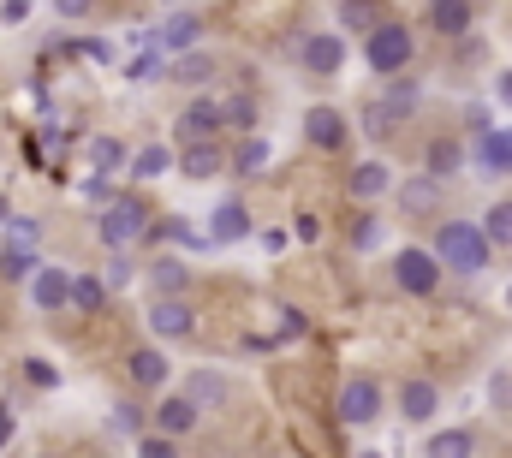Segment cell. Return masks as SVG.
Returning a JSON list of instances; mask_svg holds the SVG:
<instances>
[{
  "mask_svg": "<svg viewBox=\"0 0 512 458\" xmlns=\"http://www.w3.org/2000/svg\"><path fill=\"white\" fill-rule=\"evenodd\" d=\"M489 256H495V244L483 238L477 221H447V227L435 232V262H441V274L471 280V274H483V268H489Z\"/></svg>",
  "mask_w": 512,
  "mask_h": 458,
  "instance_id": "obj_1",
  "label": "cell"
},
{
  "mask_svg": "<svg viewBox=\"0 0 512 458\" xmlns=\"http://www.w3.org/2000/svg\"><path fill=\"white\" fill-rule=\"evenodd\" d=\"M143 232H149V209H143V197H131V191H120V197L96 215V238H102L114 256H126Z\"/></svg>",
  "mask_w": 512,
  "mask_h": 458,
  "instance_id": "obj_2",
  "label": "cell"
},
{
  "mask_svg": "<svg viewBox=\"0 0 512 458\" xmlns=\"http://www.w3.org/2000/svg\"><path fill=\"white\" fill-rule=\"evenodd\" d=\"M411 54H417V36L405 30V24H376L370 36H364V60H370V72L376 78H405V66H411Z\"/></svg>",
  "mask_w": 512,
  "mask_h": 458,
  "instance_id": "obj_3",
  "label": "cell"
},
{
  "mask_svg": "<svg viewBox=\"0 0 512 458\" xmlns=\"http://www.w3.org/2000/svg\"><path fill=\"white\" fill-rule=\"evenodd\" d=\"M382 381L376 375H346V387H340V423L346 429H370V423H382Z\"/></svg>",
  "mask_w": 512,
  "mask_h": 458,
  "instance_id": "obj_4",
  "label": "cell"
},
{
  "mask_svg": "<svg viewBox=\"0 0 512 458\" xmlns=\"http://www.w3.org/2000/svg\"><path fill=\"white\" fill-rule=\"evenodd\" d=\"M197 36H203V12H167L137 48H143V54H173V60H179V54L197 48Z\"/></svg>",
  "mask_w": 512,
  "mask_h": 458,
  "instance_id": "obj_5",
  "label": "cell"
},
{
  "mask_svg": "<svg viewBox=\"0 0 512 458\" xmlns=\"http://www.w3.org/2000/svg\"><path fill=\"white\" fill-rule=\"evenodd\" d=\"M393 280H399V292H411V298H429V292L441 286V262H435V250H423V244H405V250H393Z\"/></svg>",
  "mask_w": 512,
  "mask_h": 458,
  "instance_id": "obj_6",
  "label": "cell"
},
{
  "mask_svg": "<svg viewBox=\"0 0 512 458\" xmlns=\"http://www.w3.org/2000/svg\"><path fill=\"white\" fill-rule=\"evenodd\" d=\"M298 66L316 72V78H334V72L346 66V36H340V30H310V36H298Z\"/></svg>",
  "mask_w": 512,
  "mask_h": 458,
  "instance_id": "obj_7",
  "label": "cell"
},
{
  "mask_svg": "<svg viewBox=\"0 0 512 458\" xmlns=\"http://www.w3.org/2000/svg\"><path fill=\"white\" fill-rule=\"evenodd\" d=\"M173 131H179V149L185 143H215L227 125H221V102L215 96H191L185 108H179V119H173Z\"/></svg>",
  "mask_w": 512,
  "mask_h": 458,
  "instance_id": "obj_8",
  "label": "cell"
},
{
  "mask_svg": "<svg viewBox=\"0 0 512 458\" xmlns=\"http://www.w3.org/2000/svg\"><path fill=\"white\" fill-rule=\"evenodd\" d=\"M304 143L334 155V149H346V143H352V125H346V114H340V108L316 102V108H304Z\"/></svg>",
  "mask_w": 512,
  "mask_h": 458,
  "instance_id": "obj_9",
  "label": "cell"
},
{
  "mask_svg": "<svg viewBox=\"0 0 512 458\" xmlns=\"http://www.w3.org/2000/svg\"><path fill=\"white\" fill-rule=\"evenodd\" d=\"M149 334L155 340H191L197 334V310L185 298H155L149 304Z\"/></svg>",
  "mask_w": 512,
  "mask_h": 458,
  "instance_id": "obj_10",
  "label": "cell"
},
{
  "mask_svg": "<svg viewBox=\"0 0 512 458\" xmlns=\"http://www.w3.org/2000/svg\"><path fill=\"white\" fill-rule=\"evenodd\" d=\"M387 191H393V167L376 161V155H370V161H358V167L346 173V197H352V203H364V209H370V203H382Z\"/></svg>",
  "mask_w": 512,
  "mask_h": 458,
  "instance_id": "obj_11",
  "label": "cell"
},
{
  "mask_svg": "<svg viewBox=\"0 0 512 458\" xmlns=\"http://www.w3.org/2000/svg\"><path fill=\"white\" fill-rule=\"evenodd\" d=\"M126 375H131V387L137 393H161L167 387V375H173V363H167V351L161 345H137L126 357Z\"/></svg>",
  "mask_w": 512,
  "mask_h": 458,
  "instance_id": "obj_12",
  "label": "cell"
},
{
  "mask_svg": "<svg viewBox=\"0 0 512 458\" xmlns=\"http://www.w3.org/2000/svg\"><path fill=\"white\" fill-rule=\"evenodd\" d=\"M197 417H203V411H197L185 393H167V399L155 405V417H149V423H155L149 435H161V441H179V435H191V429H197Z\"/></svg>",
  "mask_w": 512,
  "mask_h": 458,
  "instance_id": "obj_13",
  "label": "cell"
},
{
  "mask_svg": "<svg viewBox=\"0 0 512 458\" xmlns=\"http://www.w3.org/2000/svg\"><path fill=\"white\" fill-rule=\"evenodd\" d=\"M30 304H36V310H48V316H54V310H66V304H72V274H66V268H54V262H42V268H36V280H30Z\"/></svg>",
  "mask_w": 512,
  "mask_h": 458,
  "instance_id": "obj_14",
  "label": "cell"
},
{
  "mask_svg": "<svg viewBox=\"0 0 512 458\" xmlns=\"http://www.w3.org/2000/svg\"><path fill=\"white\" fill-rule=\"evenodd\" d=\"M251 209L239 203V197H227V203H215V215H209V244L221 250V244H239V238H251Z\"/></svg>",
  "mask_w": 512,
  "mask_h": 458,
  "instance_id": "obj_15",
  "label": "cell"
},
{
  "mask_svg": "<svg viewBox=\"0 0 512 458\" xmlns=\"http://www.w3.org/2000/svg\"><path fill=\"white\" fill-rule=\"evenodd\" d=\"M167 78H173V84H185V90H203V84H215V78H221V60H215L209 48H191V54H179V60L167 66Z\"/></svg>",
  "mask_w": 512,
  "mask_h": 458,
  "instance_id": "obj_16",
  "label": "cell"
},
{
  "mask_svg": "<svg viewBox=\"0 0 512 458\" xmlns=\"http://www.w3.org/2000/svg\"><path fill=\"white\" fill-rule=\"evenodd\" d=\"M173 167H179L185 179H197V185H203V179H215V173L227 167V149H221V143H185V149L173 155Z\"/></svg>",
  "mask_w": 512,
  "mask_h": 458,
  "instance_id": "obj_17",
  "label": "cell"
},
{
  "mask_svg": "<svg viewBox=\"0 0 512 458\" xmlns=\"http://www.w3.org/2000/svg\"><path fill=\"white\" fill-rule=\"evenodd\" d=\"M185 399H191L197 411H215V405L233 399V381H227L221 369H191V375H185Z\"/></svg>",
  "mask_w": 512,
  "mask_h": 458,
  "instance_id": "obj_18",
  "label": "cell"
},
{
  "mask_svg": "<svg viewBox=\"0 0 512 458\" xmlns=\"http://www.w3.org/2000/svg\"><path fill=\"white\" fill-rule=\"evenodd\" d=\"M435 411H441V387H435V381L417 375V381L399 387V417H405V423H429Z\"/></svg>",
  "mask_w": 512,
  "mask_h": 458,
  "instance_id": "obj_19",
  "label": "cell"
},
{
  "mask_svg": "<svg viewBox=\"0 0 512 458\" xmlns=\"http://www.w3.org/2000/svg\"><path fill=\"white\" fill-rule=\"evenodd\" d=\"M423 24H429L435 36H471L477 12H471V6H459V0H441V6H429V12H423Z\"/></svg>",
  "mask_w": 512,
  "mask_h": 458,
  "instance_id": "obj_20",
  "label": "cell"
},
{
  "mask_svg": "<svg viewBox=\"0 0 512 458\" xmlns=\"http://www.w3.org/2000/svg\"><path fill=\"white\" fill-rule=\"evenodd\" d=\"M185 280H191V268H185L179 256H155V262H149V286H155V298H185Z\"/></svg>",
  "mask_w": 512,
  "mask_h": 458,
  "instance_id": "obj_21",
  "label": "cell"
},
{
  "mask_svg": "<svg viewBox=\"0 0 512 458\" xmlns=\"http://www.w3.org/2000/svg\"><path fill=\"white\" fill-rule=\"evenodd\" d=\"M477 453V429H435L423 441V458H471Z\"/></svg>",
  "mask_w": 512,
  "mask_h": 458,
  "instance_id": "obj_22",
  "label": "cell"
},
{
  "mask_svg": "<svg viewBox=\"0 0 512 458\" xmlns=\"http://www.w3.org/2000/svg\"><path fill=\"white\" fill-rule=\"evenodd\" d=\"M477 167L512 173V131H483V137H477Z\"/></svg>",
  "mask_w": 512,
  "mask_h": 458,
  "instance_id": "obj_23",
  "label": "cell"
},
{
  "mask_svg": "<svg viewBox=\"0 0 512 458\" xmlns=\"http://www.w3.org/2000/svg\"><path fill=\"white\" fill-rule=\"evenodd\" d=\"M90 167H96L102 179H114L120 167H131V149L120 137H90Z\"/></svg>",
  "mask_w": 512,
  "mask_h": 458,
  "instance_id": "obj_24",
  "label": "cell"
},
{
  "mask_svg": "<svg viewBox=\"0 0 512 458\" xmlns=\"http://www.w3.org/2000/svg\"><path fill=\"white\" fill-rule=\"evenodd\" d=\"M399 125H411V114H405V108H393L387 96H376V102L364 108V131H370V137H393Z\"/></svg>",
  "mask_w": 512,
  "mask_h": 458,
  "instance_id": "obj_25",
  "label": "cell"
},
{
  "mask_svg": "<svg viewBox=\"0 0 512 458\" xmlns=\"http://www.w3.org/2000/svg\"><path fill=\"white\" fill-rule=\"evenodd\" d=\"M161 173H173V149L167 143H143L131 155V179H161Z\"/></svg>",
  "mask_w": 512,
  "mask_h": 458,
  "instance_id": "obj_26",
  "label": "cell"
},
{
  "mask_svg": "<svg viewBox=\"0 0 512 458\" xmlns=\"http://www.w3.org/2000/svg\"><path fill=\"white\" fill-rule=\"evenodd\" d=\"M459 161H465V149H459V143H447V137H441V143H429V155H423V173H429V179H435V185H441V179H447V173H459Z\"/></svg>",
  "mask_w": 512,
  "mask_h": 458,
  "instance_id": "obj_27",
  "label": "cell"
},
{
  "mask_svg": "<svg viewBox=\"0 0 512 458\" xmlns=\"http://www.w3.org/2000/svg\"><path fill=\"white\" fill-rule=\"evenodd\" d=\"M477 227H483V238H489L495 250H512V197H501V203H495Z\"/></svg>",
  "mask_w": 512,
  "mask_h": 458,
  "instance_id": "obj_28",
  "label": "cell"
},
{
  "mask_svg": "<svg viewBox=\"0 0 512 458\" xmlns=\"http://www.w3.org/2000/svg\"><path fill=\"white\" fill-rule=\"evenodd\" d=\"M435 197H441V185L429 179V173H417L405 191H399V203H405V215H429L435 209Z\"/></svg>",
  "mask_w": 512,
  "mask_h": 458,
  "instance_id": "obj_29",
  "label": "cell"
},
{
  "mask_svg": "<svg viewBox=\"0 0 512 458\" xmlns=\"http://www.w3.org/2000/svg\"><path fill=\"white\" fill-rule=\"evenodd\" d=\"M36 250H0V280H12V286H30L36 280Z\"/></svg>",
  "mask_w": 512,
  "mask_h": 458,
  "instance_id": "obj_30",
  "label": "cell"
},
{
  "mask_svg": "<svg viewBox=\"0 0 512 458\" xmlns=\"http://www.w3.org/2000/svg\"><path fill=\"white\" fill-rule=\"evenodd\" d=\"M221 125L251 137L256 131V96H227V102H221Z\"/></svg>",
  "mask_w": 512,
  "mask_h": 458,
  "instance_id": "obj_31",
  "label": "cell"
},
{
  "mask_svg": "<svg viewBox=\"0 0 512 458\" xmlns=\"http://www.w3.org/2000/svg\"><path fill=\"white\" fill-rule=\"evenodd\" d=\"M72 304H78V310H102V304H108L102 274H72Z\"/></svg>",
  "mask_w": 512,
  "mask_h": 458,
  "instance_id": "obj_32",
  "label": "cell"
},
{
  "mask_svg": "<svg viewBox=\"0 0 512 458\" xmlns=\"http://www.w3.org/2000/svg\"><path fill=\"white\" fill-rule=\"evenodd\" d=\"M268 167V137H239L233 149V173H262Z\"/></svg>",
  "mask_w": 512,
  "mask_h": 458,
  "instance_id": "obj_33",
  "label": "cell"
},
{
  "mask_svg": "<svg viewBox=\"0 0 512 458\" xmlns=\"http://www.w3.org/2000/svg\"><path fill=\"white\" fill-rule=\"evenodd\" d=\"M6 250H36V238H42V221H36V215H12V221H6Z\"/></svg>",
  "mask_w": 512,
  "mask_h": 458,
  "instance_id": "obj_34",
  "label": "cell"
},
{
  "mask_svg": "<svg viewBox=\"0 0 512 458\" xmlns=\"http://www.w3.org/2000/svg\"><path fill=\"white\" fill-rule=\"evenodd\" d=\"M382 238H387L382 215H370V209H364V215L352 221V250H382Z\"/></svg>",
  "mask_w": 512,
  "mask_h": 458,
  "instance_id": "obj_35",
  "label": "cell"
},
{
  "mask_svg": "<svg viewBox=\"0 0 512 458\" xmlns=\"http://www.w3.org/2000/svg\"><path fill=\"white\" fill-rule=\"evenodd\" d=\"M382 96L393 102V108H405V114H417V102H423V84H411V78H393V84H387Z\"/></svg>",
  "mask_w": 512,
  "mask_h": 458,
  "instance_id": "obj_36",
  "label": "cell"
},
{
  "mask_svg": "<svg viewBox=\"0 0 512 458\" xmlns=\"http://www.w3.org/2000/svg\"><path fill=\"white\" fill-rule=\"evenodd\" d=\"M334 18H340V30H364V36L376 30V6H358V0H352V6H340Z\"/></svg>",
  "mask_w": 512,
  "mask_h": 458,
  "instance_id": "obj_37",
  "label": "cell"
},
{
  "mask_svg": "<svg viewBox=\"0 0 512 458\" xmlns=\"http://www.w3.org/2000/svg\"><path fill=\"white\" fill-rule=\"evenodd\" d=\"M78 191H84V203H96V215H102V209H108V203L120 197V191H114V179H102V173H90V179H84Z\"/></svg>",
  "mask_w": 512,
  "mask_h": 458,
  "instance_id": "obj_38",
  "label": "cell"
},
{
  "mask_svg": "<svg viewBox=\"0 0 512 458\" xmlns=\"http://www.w3.org/2000/svg\"><path fill=\"white\" fill-rule=\"evenodd\" d=\"M143 423H149V417H143L137 405H126V399L114 405V429H120V435H131V441H143Z\"/></svg>",
  "mask_w": 512,
  "mask_h": 458,
  "instance_id": "obj_39",
  "label": "cell"
},
{
  "mask_svg": "<svg viewBox=\"0 0 512 458\" xmlns=\"http://www.w3.org/2000/svg\"><path fill=\"white\" fill-rule=\"evenodd\" d=\"M24 381H30V387H60V369H54L48 357H24Z\"/></svg>",
  "mask_w": 512,
  "mask_h": 458,
  "instance_id": "obj_40",
  "label": "cell"
},
{
  "mask_svg": "<svg viewBox=\"0 0 512 458\" xmlns=\"http://www.w3.org/2000/svg\"><path fill=\"white\" fill-rule=\"evenodd\" d=\"M126 78H131V84H149V78H161V54H131V60H126Z\"/></svg>",
  "mask_w": 512,
  "mask_h": 458,
  "instance_id": "obj_41",
  "label": "cell"
},
{
  "mask_svg": "<svg viewBox=\"0 0 512 458\" xmlns=\"http://www.w3.org/2000/svg\"><path fill=\"white\" fill-rule=\"evenodd\" d=\"M131 274H137V262H131V256H114V262H108V274H102V286H108V292H120V286H131Z\"/></svg>",
  "mask_w": 512,
  "mask_h": 458,
  "instance_id": "obj_42",
  "label": "cell"
},
{
  "mask_svg": "<svg viewBox=\"0 0 512 458\" xmlns=\"http://www.w3.org/2000/svg\"><path fill=\"white\" fill-rule=\"evenodd\" d=\"M137 458H185V453H179V441H161V435H143V441H137Z\"/></svg>",
  "mask_w": 512,
  "mask_h": 458,
  "instance_id": "obj_43",
  "label": "cell"
},
{
  "mask_svg": "<svg viewBox=\"0 0 512 458\" xmlns=\"http://www.w3.org/2000/svg\"><path fill=\"white\" fill-rule=\"evenodd\" d=\"M274 328H280V340H298V334H304V316H298V310H280Z\"/></svg>",
  "mask_w": 512,
  "mask_h": 458,
  "instance_id": "obj_44",
  "label": "cell"
},
{
  "mask_svg": "<svg viewBox=\"0 0 512 458\" xmlns=\"http://www.w3.org/2000/svg\"><path fill=\"white\" fill-rule=\"evenodd\" d=\"M262 250H268V256H280V250H286V227H268V232H262Z\"/></svg>",
  "mask_w": 512,
  "mask_h": 458,
  "instance_id": "obj_45",
  "label": "cell"
},
{
  "mask_svg": "<svg viewBox=\"0 0 512 458\" xmlns=\"http://www.w3.org/2000/svg\"><path fill=\"white\" fill-rule=\"evenodd\" d=\"M489 393H495V405H512V375H507V369L495 375V387H489Z\"/></svg>",
  "mask_w": 512,
  "mask_h": 458,
  "instance_id": "obj_46",
  "label": "cell"
},
{
  "mask_svg": "<svg viewBox=\"0 0 512 458\" xmlns=\"http://www.w3.org/2000/svg\"><path fill=\"white\" fill-rule=\"evenodd\" d=\"M78 48H84V54H90V60H114V48H108V42H96V36H84V42H78Z\"/></svg>",
  "mask_w": 512,
  "mask_h": 458,
  "instance_id": "obj_47",
  "label": "cell"
},
{
  "mask_svg": "<svg viewBox=\"0 0 512 458\" xmlns=\"http://www.w3.org/2000/svg\"><path fill=\"white\" fill-rule=\"evenodd\" d=\"M30 18V6L24 0H12V6H0V24H24Z\"/></svg>",
  "mask_w": 512,
  "mask_h": 458,
  "instance_id": "obj_48",
  "label": "cell"
},
{
  "mask_svg": "<svg viewBox=\"0 0 512 458\" xmlns=\"http://www.w3.org/2000/svg\"><path fill=\"white\" fill-rule=\"evenodd\" d=\"M495 102H501V108H512V72H501V78H495Z\"/></svg>",
  "mask_w": 512,
  "mask_h": 458,
  "instance_id": "obj_49",
  "label": "cell"
},
{
  "mask_svg": "<svg viewBox=\"0 0 512 458\" xmlns=\"http://www.w3.org/2000/svg\"><path fill=\"white\" fill-rule=\"evenodd\" d=\"M298 238L310 244V238H322V227H316V215H298Z\"/></svg>",
  "mask_w": 512,
  "mask_h": 458,
  "instance_id": "obj_50",
  "label": "cell"
},
{
  "mask_svg": "<svg viewBox=\"0 0 512 458\" xmlns=\"http://www.w3.org/2000/svg\"><path fill=\"white\" fill-rule=\"evenodd\" d=\"M6 441H12V411L0 405V453H6Z\"/></svg>",
  "mask_w": 512,
  "mask_h": 458,
  "instance_id": "obj_51",
  "label": "cell"
},
{
  "mask_svg": "<svg viewBox=\"0 0 512 458\" xmlns=\"http://www.w3.org/2000/svg\"><path fill=\"white\" fill-rule=\"evenodd\" d=\"M6 221H12V203H6V197H0V227H6Z\"/></svg>",
  "mask_w": 512,
  "mask_h": 458,
  "instance_id": "obj_52",
  "label": "cell"
},
{
  "mask_svg": "<svg viewBox=\"0 0 512 458\" xmlns=\"http://www.w3.org/2000/svg\"><path fill=\"white\" fill-rule=\"evenodd\" d=\"M358 458H382V453H358Z\"/></svg>",
  "mask_w": 512,
  "mask_h": 458,
  "instance_id": "obj_53",
  "label": "cell"
},
{
  "mask_svg": "<svg viewBox=\"0 0 512 458\" xmlns=\"http://www.w3.org/2000/svg\"><path fill=\"white\" fill-rule=\"evenodd\" d=\"M42 458H54V453H42Z\"/></svg>",
  "mask_w": 512,
  "mask_h": 458,
  "instance_id": "obj_54",
  "label": "cell"
}]
</instances>
